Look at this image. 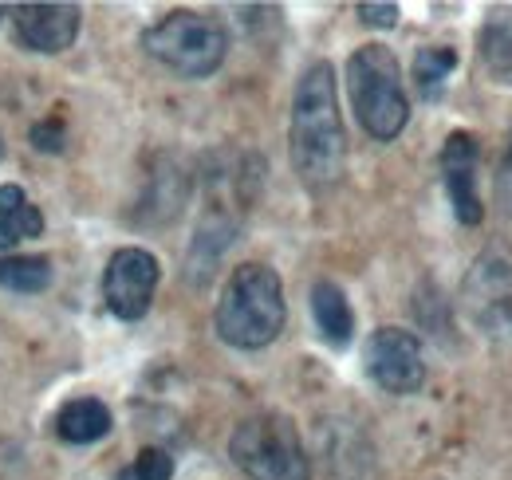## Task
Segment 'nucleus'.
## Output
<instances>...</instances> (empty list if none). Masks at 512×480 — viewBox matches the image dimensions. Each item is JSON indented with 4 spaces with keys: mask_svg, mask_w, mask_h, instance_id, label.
Returning a JSON list of instances; mask_svg holds the SVG:
<instances>
[{
    "mask_svg": "<svg viewBox=\"0 0 512 480\" xmlns=\"http://www.w3.org/2000/svg\"><path fill=\"white\" fill-rule=\"evenodd\" d=\"M32 146L36 150H64V122L52 119V122H36L32 126Z\"/></svg>",
    "mask_w": 512,
    "mask_h": 480,
    "instance_id": "nucleus-18",
    "label": "nucleus"
},
{
    "mask_svg": "<svg viewBox=\"0 0 512 480\" xmlns=\"http://www.w3.org/2000/svg\"><path fill=\"white\" fill-rule=\"evenodd\" d=\"M367 374L386 394H418L426 382L422 343L406 327H379L367 339Z\"/></svg>",
    "mask_w": 512,
    "mask_h": 480,
    "instance_id": "nucleus-8",
    "label": "nucleus"
},
{
    "mask_svg": "<svg viewBox=\"0 0 512 480\" xmlns=\"http://www.w3.org/2000/svg\"><path fill=\"white\" fill-rule=\"evenodd\" d=\"M292 170L312 193H327L343 181L347 170V130L339 115V87L335 67L316 60L296 83L292 95Z\"/></svg>",
    "mask_w": 512,
    "mask_h": 480,
    "instance_id": "nucleus-1",
    "label": "nucleus"
},
{
    "mask_svg": "<svg viewBox=\"0 0 512 480\" xmlns=\"http://www.w3.org/2000/svg\"><path fill=\"white\" fill-rule=\"evenodd\" d=\"M79 4H16L12 12V32L20 40V48L28 52H44V56H56L67 52L79 36Z\"/></svg>",
    "mask_w": 512,
    "mask_h": 480,
    "instance_id": "nucleus-9",
    "label": "nucleus"
},
{
    "mask_svg": "<svg viewBox=\"0 0 512 480\" xmlns=\"http://www.w3.org/2000/svg\"><path fill=\"white\" fill-rule=\"evenodd\" d=\"M52 284V260L48 256H32V252H16V256H0V288L4 292H20V296H36Z\"/></svg>",
    "mask_w": 512,
    "mask_h": 480,
    "instance_id": "nucleus-15",
    "label": "nucleus"
},
{
    "mask_svg": "<svg viewBox=\"0 0 512 480\" xmlns=\"http://www.w3.org/2000/svg\"><path fill=\"white\" fill-rule=\"evenodd\" d=\"M111 425L115 418L99 398H71L56 414V433L67 445H95L111 433Z\"/></svg>",
    "mask_w": 512,
    "mask_h": 480,
    "instance_id": "nucleus-11",
    "label": "nucleus"
},
{
    "mask_svg": "<svg viewBox=\"0 0 512 480\" xmlns=\"http://www.w3.org/2000/svg\"><path fill=\"white\" fill-rule=\"evenodd\" d=\"M229 457L249 480H312V461L296 421L276 410L241 421L229 437Z\"/></svg>",
    "mask_w": 512,
    "mask_h": 480,
    "instance_id": "nucleus-5",
    "label": "nucleus"
},
{
    "mask_svg": "<svg viewBox=\"0 0 512 480\" xmlns=\"http://www.w3.org/2000/svg\"><path fill=\"white\" fill-rule=\"evenodd\" d=\"M461 296H465V307L473 315V323L489 335H509L512 331V252L505 244H489L465 284H461Z\"/></svg>",
    "mask_w": 512,
    "mask_h": 480,
    "instance_id": "nucleus-6",
    "label": "nucleus"
},
{
    "mask_svg": "<svg viewBox=\"0 0 512 480\" xmlns=\"http://www.w3.org/2000/svg\"><path fill=\"white\" fill-rule=\"evenodd\" d=\"M284 323H288V303H284V284L276 268L256 260L233 268L213 311V327L221 343L237 351H260L280 339Z\"/></svg>",
    "mask_w": 512,
    "mask_h": 480,
    "instance_id": "nucleus-2",
    "label": "nucleus"
},
{
    "mask_svg": "<svg viewBox=\"0 0 512 480\" xmlns=\"http://www.w3.org/2000/svg\"><path fill=\"white\" fill-rule=\"evenodd\" d=\"M170 477H174V457L166 449H154V445L134 457V465H130L127 473H119V480H170Z\"/></svg>",
    "mask_w": 512,
    "mask_h": 480,
    "instance_id": "nucleus-17",
    "label": "nucleus"
},
{
    "mask_svg": "<svg viewBox=\"0 0 512 480\" xmlns=\"http://www.w3.org/2000/svg\"><path fill=\"white\" fill-rule=\"evenodd\" d=\"M142 52L182 79H209L229 56V32L209 12L174 8L142 32Z\"/></svg>",
    "mask_w": 512,
    "mask_h": 480,
    "instance_id": "nucleus-4",
    "label": "nucleus"
},
{
    "mask_svg": "<svg viewBox=\"0 0 512 480\" xmlns=\"http://www.w3.org/2000/svg\"><path fill=\"white\" fill-rule=\"evenodd\" d=\"M44 233V213L28 201L20 185H0V248H16L20 240H36Z\"/></svg>",
    "mask_w": 512,
    "mask_h": 480,
    "instance_id": "nucleus-13",
    "label": "nucleus"
},
{
    "mask_svg": "<svg viewBox=\"0 0 512 480\" xmlns=\"http://www.w3.org/2000/svg\"><path fill=\"white\" fill-rule=\"evenodd\" d=\"M312 319H316L327 347H347L355 339V311L343 296V288L331 280H320L312 288Z\"/></svg>",
    "mask_w": 512,
    "mask_h": 480,
    "instance_id": "nucleus-12",
    "label": "nucleus"
},
{
    "mask_svg": "<svg viewBox=\"0 0 512 480\" xmlns=\"http://www.w3.org/2000/svg\"><path fill=\"white\" fill-rule=\"evenodd\" d=\"M497 197L512 209V130L509 142H505V154H501V166H497Z\"/></svg>",
    "mask_w": 512,
    "mask_h": 480,
    "instance_id": "nucleus-20",
    "label": "nucleus"
},
{
    "mask_svg": "<svg viewBox=\"0 0 512 480\" xmlns=\"http://www.w3.org/2000/svg\"><path fill=\"white\" fill-rule=\"evenodd\" d=\"M477 52H481L485 71L497 83H512V8L489 12V20L481 24V36H477Z\"/></svg>",
    "mask_w": 512,
    "mask_h": 480,
    "instance_id": "nucleus-14",
    "label": "nucleus"
},
{
    "mask_svg": "<svg viewBox=\"0 0 512 480\" xmlns=\"http://www.w3.org/2000/svg\"><path fill=\"white\" fill-rule=\"evenodd\" d=\"M158 280H162V264L154 252L146 248H119L111 252L107 260V272H103V300H107V311L115 319H142L154 303V292H158Z\"/></svg>",
    "mask_w": 512,
    "mask_h": 480,
    "instance_id": "nucleus-7",
    "label": "nucleus"
},
{
    "mask_svg": "<svg viewBox=\"0 0 512 480\" xmlns=\"http://www.w3.org/2000/svg\"><path fill=\"white\" fill-rule=\"evenodd\" d=\"M347 95L359 126L375 142H394L410 122V99L402 87V67L386 44H363L347 60Z\"/></svg>",
    "mask_w": 512,
    "mask_h": 480,
    "instance_id": "nucleus-3",
    "label": "nucleus"
},
{
    "mask_svg": "<svg viewBox=\"0 0 512 480\" xmlns=\"http://www.w3.org/2000/svg\"><path fill=\"white\" fill-rule=\"evenodd\" d=\"M453 67H457V52L449 48V44H430V48H418V56H414V83H418V91H422V99H438L442 95V87H446V79L453 75Z\"/></svg>",
    "mask_w": 512,
    "mask_h": 480,
    "instance_id": "nucleus-16",
    "label": "nucleus"
},
{
    "mask_svg": "<svg viewBox=\"0 0 512 480\" xmlns=\"http://www.w3.org/2000/svg\"><path fill=\"white\" fill-rule=\"evenodd\" d=\"M477 158H481V146L469 130H453L442 146V178H446L453 217L461 225H481L485 217V205L477 193Z\"/></svg>",
    "mask_w": 512,
    "mask_h": 480,
    "instance_id": "nucleus-10",
    "label": "nucleus"
},
{
    "mask_svg": "<svg viewBox=\"0 0 512 480\" xmlns=\"http://www.w3.org/2000/svg\"><path fill=\"white\" fill-rule=\"evenodd\" d=\"M359 20L371 28H394L398 24V4H359Z\"/></svg>",
    "mask_w": 512,
    "mask_h": 480,
    "instance_id": "nucleus-19",
    "label": "nucleus"
}]
</instances>
